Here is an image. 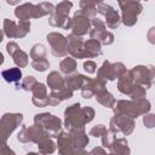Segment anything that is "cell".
<instances>
[{
  "label": "cell",
  "instance_id": "1",
  "mask_svg": "<svg viewBox=\"0 0 155 155\" xmlns=\"http://www.w3.org/2000/svg\"><path fill=\"white\" fill-rule=\"evenodd\" d=\"M151 104L147 98L138 99V101H126V99H120L116 101L113 111L115 115H124L131 119H137L140 115L148 114L150 111Z\"/></svg>",
  "mask_w": 155,
  "mask_h": 155
},
{
  "label": "cell",
  "instance_id": "2",
  "mask_svg": "<svg viewBox=\"0 0 155 155\" xmlns=\"http://www.w3.org/2000/svg\"><path fill=\"white\" fill-rule=\"evenodd\" d=\"M34 125H38L45 130L51 138H57L62 131V120L50 113H41L34 116Z\"/></svg>",
  "mask_w": 155,
  "mask_h": 155
},
{
  "label": "cell",
  "instance_id": "3",
  "mask_svg": "<svg viewBox=\"0 0 155 155\" xmlns=\"http://www.w3.org/2000/svg\"><path fill=\"white\" fill-rule=\"evenodd\" d=\"M119 6L121 8V22L126 25V27H132L137 23L138 21V16L142 13L143 11V6L139 1H130V0H125V1H119Z\"/></svg>",
  "mask_w": 155,
  "mask_h": 155
},
{
  "label": "cell",
  "instance_id": "4",
  "mask_svg": "<svg viewBox=\"0 0 155 155\" xmlns=\"http://www.w3.org/2000/svg\"><path fill=\"white\" fill-rule=\"evenodd\" d=\"M23 122V114L6 113L0 119V143H6L12 132Z\"/></svg>",
  "mask_w": 155,
  "mask_h": 155
},
{
  "label": "cell",
  "instance_id": "5",
  "mask_svg": "<svg viewBox=\"0 0 155 155\" xmlns=\"http://www.w3.org/2000/svg\"><path fill=\"white\" fill-rule=\"evenodd\" d=\"M85 119L81 111L80 103H74L64 110V126L67 131L85 130Z\"/></svg>",
  "mask_w": 155,
  "mask_h": 155
},
{
  "label": "cell",
  "instance_id": "6",
  "mask_svg": "<svg viewBox=\"0 0 155 155\" xmlns=\"http://www.w3.org/2000/svg\"><path fill=\"white\" fill-rule=\"evenodd\" d=\"M134 84L143 86L145 90L150 88L155 78V68L153 65H136L130 70Z\"/></svg>",
  "mask_w": 155,
  "mask_h": 155
},
{
  "label": "cell",
  "instance_id": "7",
  "mask_svg": "<svg viewBox=\"0 0 155 155\" xmlns=\"http://www.w3.org/2000/svg\"><path fill=\"white\" fill-rule=\"evenodd\" d=\"M91 25H92V28L88 31L90 39L97 40L101 45H105V46L111 45L114 42L113 33L107 30V27L102 19H99V18L91 19Z\"/></svg>",
  "mask_w": 155,
  "mask_h": 155
},
{
  "label": "cell",
  "instance_id": "8",
  "mask_svg": "<svg viewBox=\"0 0 155 155\" xmlns=\"http://www.w3.org/2000/svg\"><path fill=\"white\" fill-rule=\"evenodd\" d=\"M48 134L45 132V130L38 125L31 126H23L22 130L17 134V139L21 143H35L39 144L41 140L47 138Z\"/></svg>",
  "mask_w": 155,
  "mask_h": 155
},
{
  "label": "cell",
  "instance_id": "9",
  "mask_svg": "<svg viewBox=\"0 0 155 155\" xmlns=\"http://www.w3.org/2000/svg\"><path fill=\"white\" fill-rule=\"evenodd\" d=\"M136 127V122L133 119L124 116V115H114L109 122V130L113 133H122L124 136H130Z\"/></svg>",
  "mask_w": 155,
  "mask_h": 155
},
{
  "label": "cell",
  "instance_id": "10",
  "mask_svg": "<svg viewBox=\"0 0 155 155\" xmlns=\"http://www.w3.org/2000/svg\"><path fill=\"white\" fill-rule=\"evenodd\" d=\"M96 11L104 17V21L103 22H104V24H105L107 28H109V29H116L120 25V23H121L120 15L110 5L98 1L97 2V6H96Z\"/></svg>",
  "mask_w": 155,
  "mask_h": 155
},
{
  "label": "cell",
  "instance_id": "11",
  "mask_svg": "<svg viewBox=\"0 0 155 155\" xmlns=\"http://www.w3.org/2000/svg\"><path fill=\"white\" fill-rule=\"evenodd\" d=\"M46 40L48 41L51 52L54 57H65L68 54V41L63 34L52 31L47 34Z\"/></svg>",
  "mask_w": 155,
  "mask_h": 155
},
{
  "label": "cell",
  "instance_id": "12",
  "mask_svg": "<svg viewBox=\"0 0 155 155\" xmlns=\"http://www.w3.org/2000/svg\"><path fill=\"white\" fill-rule=\"evenodd\" d=\"M90 29H91V19L87 16H85L80 10H78L71 17V25H70L71 34L82 38L90 31Z\"/></svg>",
  "mask_w": 155,
  "mask_h": 155
},
{
  "label": "cell",
  "instance_id": "13",
  "mask_svg": "<svg viewBox=\"0 0 155 155\" xmlns=\"http://www.w3.org/2000/svg\"><path fill=\"white\" fill-rule=\"evenodd\" d=\"M6 51H7V53L12 57V59H13V62H15V64H16L17 68L21 69V68H24V67L28 65V63H29V57H28V54L18 46L17 42L10 41V42L6 45Z\"/></svg>",
  "mask_w": 155,
  "mask_h": 155
},
{
  "label": "cell",
  "instance_id": "14",
  "mask_svg": "<svg viewBox=\"0 0 155 155\" xmlns=\"http://www.w3.org/2000/svg\"><path fill=\"white\" fill-rule=\"evenodd\" d=\"M68 41V53L71 56V58L82 59V52H84V39L80 36H75L73 34H69L67 36Z\"/></svg>",
  "mask_w": 155,
  "mask_h": 155
},
{
  "label": "cell",
  "instance_id": "15",
  "mask_svg": "<svg viewBox=\"0 0 155 155\" xmlns=\"http://www.w3.org/2000/svg\"><path fill=\"white\" fill-rule=\"evenodd\" d=\"M31 92H33L31 102L35 107L44 108L48 105V93H47L46 85H44L42 82H38Z\"/></svg>",
  "mask_w": 155,
  "mask_h": 155
},
{
  "label": "cell",
  "instance_id": "16",
  "mask_svg": "<svg viewBox=\"0 0 155 155\" xmlns=\"http://www.w3.org/2000/svg\"><path fill=\"white\" fill-rule=\"evenodd\" d=\"M56 147L58 148V155H74L75 154V149L71 145L68 132L61 131V133L57 136Z\"/></svg>",
  "mask_w": 155,
  "mask_h": 155
},
{
  "label": "cell",
  "instance_id": "17",
  "mask_svg": "<svg viewBox=\"0 0 155 155\" xmlns=\"http://www.w3.org/2000/svg\"><path fill=\"white\" fill-rule=\"evenodd\" d=\"M68 133H69L71 145L75 150L76 149H85V147L90 142L88 136L86 134L85 130H73V131H69Z\"/></svg>",
  "mask_w": 155,
  "mask_h": 155
},
{
  "label": "cell",
  "instance_id": "18",
  "mask_svg": "<svg viewBox=\"0 0 155 155\" xmlns=\"http://www.w3.org/2000/svg\"><path fill=\"white\" fill-rule=\"evenodd\" d=\"M102 54V45L93 39H88L84 42V52H82V59L84 58H94Z\"/></svg>",
  "mask_w": 155,
  "mask_h": 155
},
{
  "label": "cell",
  "instance_id": "19",
  "mask_svg": "<svg viewBox=\"0 0 155 155\" xmlns=\"http://www.w3.org/2000/svg\"><path fill=\"white\" fill-rule=\"evenodd\" d=\"M73 91L69 90L68 87H63L58 91H51L50 94H48V105H52V107H56L62 101H65V99H69L73 97Z\"/></svg>",
  "mask_w": 155,
  "mask_h": 155
},
{
  "label": "cell",
  "instance_id": "20",
  "mask_svg": "<svg viewBox=\"0 0 155 155\" xmlns=\"http://www.w3.org/2000/svg\"><path fill=\"white\" fill-rule=\"evenodd\" d=\"M94 97H96L97 102L99 104H102L103 107H105V108H113L114 104H115V102H116V99L114 98V96L105 87L98 88L94 92Z\"/></svg>",
  "mask_w": 155,
  "mask_h": 155
},
{
  "label": "cell",
  "instance_id": "21",
  "mask_svg": "<svg viewBox=\"0 0 155 155\" xmlns=\"http://www.w3.org/2000/svg\"><path fill=\"white\" fill-rule=\"evenodd\" d=\"M33 15H34V4L31 2L21 4L15 10V16L19 21H29L30 18H33Z\"/></svg>",
  "mask_w": 155,
  "mask_h": 155
},
{
  "label": "cell",
  "instance_id": "22",
  "mask_svg": "<svg viewBox=\"0 0 155 155\" xmlns=\"http://www.w3.org/2000/svg\"><path fill=\"white\" fill-rule=\"evenodd\" d=\"M134 82L132 80V75L130 73V70H127L122 76H120L117 79V90L122 93V94H130L132 87H133Z\"/></svg>",
  "mask_w": 155,
  "mask_h": 155
},
{
  "label": "cell",
  "instance_id": "23",
  "mask_svg": "<svg viewBox=\"0 0 155 155\" xmlns=\"http://www.w3.org/2000/svg\"><path fill=\"white\" fill-rule=\"evenodd\" d=\"M110 151L114 155H130L131 149L126 138H116L110 147Z\"/></svg>",
  "mask_w": 155,
  "mask_h": 155
},
{
  "label": "cell",
  "instance_id": "24",
  "mask_svg": "<svg viewBox=\"0 0 155 155\" xmlns=\"http://www.w3.org/2000/svg\"><path fill=\"white\" fill-rule=\"evenodd\" d=\"M82 82H84V75L82 74H79V73H73V74H69L64 78V85L65 87H68L69 90H71L73 92L75 90H80L81 86H82Z\"/></svg>",
  "mask_w": 155,
  "mask_h": 155
},
{
  "label": "cell",
  "instance_id": "25",
  "mask_svg": "<svg viewBox=\"0 0 155 155\" xmlns=\"http://www.w3.org/2000/svg\"><path fill=\"white\" fill-rule=\"evenodd\" d=\"M46 81H47V86L50 87L51 91H58L65 86L64 85V78L58 71H51L47 75Z\"/></svg>",
  "mask_w": 155,
  "mask_h": 155
},
{
  "label": "cell",
  "instance_id": "26",
  "mask_svg": "<svg viewBox=\"0 0 155 155\" xmlns=\"http://www.w3.org/2000/svg\"><path fill=\"white\" fill-rule=\"evenodd\" d=\"M48 23L52 27H57V28H62V29L68 30V29H70V25H71V18L69 16L63 17V16L52 13L48 18Z\"/></svg>",
  "mask_w": 155,
  "mask_h": 155
},
{
  "label": "cell",
  "instance_id": "27",
  "mask_svg": "<svg viewBox=\"0 0 155 155\" xmlns=\"http://www.w3.org/2000/svg\"><path fill=\"white\" fill-rule=\"evenodd\" d=\"M54 10V6L51 2H39V4H34V15L33 18H41L45 17L47 15H52Z\"/></svg>",
  "mask_w": 155,
  "mask_h": 155
},
{
  "label": "cell",
  "instance_id": "28",
  "mask_svg": "<svg viewBox=\"0 0 155 155\" xmlns=\"http://www.w3.org/2000/svg\"><path fill=\"white\" fill-rule=\"evenodd\" d=\"M1 76L4 78V80L6 82L18 85V81L22 79V70L17 67L8 68V69H5V70L1 71Z\"/></svg>",
  "mask_w": 155,
  "mask_h": 155
},
{
  "label": "cell",
  "instance_id": "29",
  "mask_svg": "<svg viewBox=\"0 0 155 155\" xmlns=\"http://www.w3.org/2000/svg\"><path fill=\"white\" fill-rule=\"evenodd\" d=\"M97 2L98 1H87V0H81L79 2V6H80V11L87 16L90 19H93L96 18V6H97Z\"/></svg>",
  "mask_w": 155,
  "mask_h": 155
},
{
  "label": "cell",
  "instance_id": "30",
  "mask_svg": "<svg viewBox=\"0 0 155 155\" xmlns=\"http://www.w3.org/2000/svg\"><path fill=\"white\" fill-rule=\"evenodd\" d=\"M76 67H78L76 61L74 58H71V57H65L59 63V69L65 75H69V74L75 73L76 71Z\"/></svg>",
  "mask_w": 155,
  "mask_h": 155
},
{
  "label": "cell",
  "instance_id": "31",
  "mask_svg": "<svg viewBox=\"0 0 155 155\" xmlns=\"http://www.w3.org/2000/svg\"><path fill=\"white\" fill-rule=\"evenodd\" d=\"M110 62L109 61H104L103 64L101 65V68L97 71V78L96 80L99 81L101 84H107V81H110Z\"/></svg>",
  "mask_w": 155,
  "mask_h": 155
},
{
  "label": "cell",
  "instance_id": "32",
  "mask_svg": "<svg viewBox=\"0 0 155 155\" xmlns=\"http://www.w3.org/2000/svg\"><path fill=\"white\" fill-rule=\"evenodd\" d=\"M38 148H39V153L41 154H45V155H50L52 153L56 151V143L53 142V139L51 137H47L45 138L44 140H41L39 144H36Z\"/></svg>",
  "mask_w": 155,
  "mask_h": 155
},
{
  "label": "cell",
  "instance_id": "33",
  "mask_svg": "<svg viewBox=\"0 0 155 155\" xmlns=\"http://www.w3.org/2000/svg\"><path fill=\"white\" fill-rule=\"evenodd\" d=\"M46 47L42 44H35L31 48H30V58L33 61H39V59H45L46 58Z\"/></svg>",
  "mask_w": 155,
  "mask_h": 155
},
{
  "label": "cell",
  "instance_id": "34",
  "mask_svg": "<svg viewBox=\"0 0 155 155\" xmlns=\"http://www.w3.org/2000/svg\"><path fill=\"white\" fill-rule=\"evenodd\" d=\"M127 71L126 67L124 65V63L121 62H116V63H111L110 64V81L119 79L120 76H122Z\"/></svg>",
  "mask_w": 155,
  "mask_h": 155
},
{
  "label": "cell",
  "instance_id": "35",
  "mask_svg": "<svg viewBox=\"0 0 155 155\" xmlns=\"http://www.w3.org/2000/svg\"><path fill=\"white\" fill-rule=\"evenodd\" d=\"M71 7H73V2L61 1L54 6V10H53L52 13H56V15H59V16H63V17H68Z\"/></svg>",
  "mask_w": 155,
  "mask_h": 155
},
{
  "label": "cell",
  "instance_id": "36",
  "mask_svg": "<svg viewBox=\"0 0 155 155\" xmlns=\"http://www.w3.org/2000/svg\"><path fill=\"white\" fill-rule=\"evenodd\" d=\"M16 31H17V23L10 18H5L4 19V34L7 38L13 39L16 38Z\"/></svg>",
  "mask_w": 155,
  "mask_h": 155
},
{
  "label": "cell",
  "instance_id": "37",
  "mask_svg": "<svg viewBox=\"0 0 155 155\" xmlns=\"http://www.w3.org/2000/svg\"><path fill=\"white\" fill-rule=\"evenodd\" d=\"M128 96L131 97V101H138V99H143V98H145V96H147V90H145L143 86L134 84Z\"/></svg>",
  "mask_w": 155,
  "mask_h": 155
},
{
  "label": "cell",
  "instance_id": "38",
  "mask_svg": "<svg viewBox=\"0 0 155 155\" xmlns=\"http://www.w3.org/2000/svg\"><path fill=\"white\" fill-rule=\"evenodd\" d=\"M29 31H30V21H19L17 23V31H16L17 39L24 38Z\"/></svg>",
  "mask_w": 155,
  "mask_h": 155
},
{
  "label": "cell",
  "instance_id": "39",
  "mask_svg": "<svg viewBox=\"0 0 155 155\" xmlns=\"http://www.w3.org/2000/svg\"><path fill=\"white\" fill-rule=\"evenodd\" d=\"M101 138H102V145H103L104 148H107V149H110L111 144H113L114 140L116 139L115 133H113L110 130H105V131L103 132V134L101 136Z\"/></svg>",
  "mask_w": 155,
  "mask_h": 155
},
{
  "label": "cell",
  "instance_id": "40",
  "mask_svg": "<svg viewBox=\"0 0 155 155\" xmlns=\"http://www.w3.org/2000/svg\"><path fill=\"white\" fill-rule=\"evenodd\" d=\"M36 84H38L36 79H35L33 75H28V76H25V78L22 80V82H21V88L24 90V91H27V92H29V91L31 92Z\"/></svg>",
  "mask_w": 155,
  "mask_h": 155
},
{
  "label": "cell",
  "instance_id": "41",
  "mask_svg": "<svg viewBox=\"0 0 155 155\" xmlns=\"http://www.w3.org/2000/svg\"><path fill=\"white\" fill-rule=\"evenodd\" d=\"M31 68L39 73H44L50 68V63L48 61L45 59H39V61H31Z\"/></svg>",
  "mask_w": 155,
  "mask_h": 155
},
{
  "label": "cell",
  "instance_id": "42",
  "mask_svg": "<svg viewBox=\"0 0 155 155\" xmlns=\"http://www.w3.org/2000/svg\"><path fill=\"white\" fill-rule=\"evenodd\" d=\"M81 111H82V115H84V119H85V122L88 124L93 120L94 117V109L91 108V107H82L81 108Z\"/></svg>",
  "mask_w": 155,
  "mask_h": 155
},
{
  "label": "cell",
  "instance_id": "43",
  "mask_svg": "<svg viewBox=\"0 0 155 155\" xmlns=\"http://www.w3.org/2000/svg\"><path fill=\"white\" fill-rule=\"evenodd\" d=\"M143 124L147 128H153L155 126V115L151 114V113H148V114H144L143 116Z\"/></svg>",
  "mask_w": 155,
  "mask_h": 155
},
{
  "label": "cell",
  "instance_id": "44",
  "mask_svg": "<svg viewBox=\"0 0 155 155\" xmlns=\"http://www.w3.org/2000/svg\"><path fill=\"white\" fill-rule=\"evenodd\" d=\"M105 130H107V128H105V126L99 124V125H96V126H93V127L90 130L88 134H90V136H92V137H96V138H97V137H101Z\"/></svg>",
  "mask_w": 155,
  "mask_h": 155
},
{
  "label": "cell",
  "instance_id": "45",
  "mask_svg": "<svg viewBox=\"0 0 155 155\" xmlns=\"http://www.w3.org/2000/svg\"><path fill=\"white\" fill-rule=\"evenodd\" d=\"M82 67H84V70L87 74H93V73H96V69H97V64L91 59H87L86 62H84Z\"/></svg>",
  "mask_w": 155,
  "mask_h": 155
},
{
  "label": "cell",
  "instance_id": "46",
  "mask_svg": "<svg viewBox=\"0 0 155 155\" xmlns=\"http://www.w3.org/2000/svg\"><path fill=\"white\" fill-rule=\"evenodd\" d=\"M0 155H16L7 143H0Z\"/></svg>",
  "mask_w": 155,
  "mask_h": 155
},
{
  "label": "cell",
  "instance_id": "47",
  "mask_svg": "<svg viewBox=\"0 0 155 155\" xmlns=\"http://www.w3.org/2000/svg\"><path fill=\"white\" fill-rule=\"evenodd\" d=\"M90 155H107V151L102 147H96L90 151Z\"/></svg>",
  "mask_w": 155,
  "mask_h": 155
},
{
  "label": "cell",
  "instance_id": "48",
  "mask_svg": "<svg viewBox=\"0 0 155 155\" xmlns=\"http://www.w3.org/2000/svg\"><path fill=\"white\" fill-rule=\"evenodd\" d=\"M154 33H155V28L154 27H151L150 28V30H149V33H148V39H149V41L151 42V44H154L155 42V35H154Z\"/></svg>",
  "mask_w": 155,
  "mask_h": 155
},
{
  "label": "cell",
  "instance_id": "49",
  "mask_svg": "<svg viewBox=\"0 0 155 155\" xmlns=\"http://www.w3.org/2000/svg\"><path fill=\"white\" fill-rule=\"evenodd\" d=\"M74 155H90V153H87L85 149H76Z\"/></svg>",
  "mask_w": 155,
  "mask_h": 155
},
{
  "label": "cell",
  "instance_id": "50",
  "mask_svg": "<svg viewBox=\"0 0 155 155\" xmlns=\"http://www.w3.org/2000/svg\"><path fill=\"white\" fill-rule=\"evenodd\" d=\"M6 2H7L8 5H19V2H18V1H11V0H7Z\"/></svg>",
  "mask_w": 155,
  "mask_h": 155
},
{
  "label": "cell",
  "instance_id": "51",
  "mask_svg": "<svg viewBox=\"0 0 155 155\" xmlns=\"http://www.w3.org/2000/svg\"><path fill=\"white\" fill-rule=\"evenodd\" d=\"M27 155H45V154H41V153H34V151H31V153H28Z\"/></svg>",
  "mask_w": 155,
  "mask_h": 155
},
{
  "label": "cell",
  "instance_id": "52",
  "mask_svg": "<svg viewBox=\"0 0 155 155\" xmlns=\"http://www.w3.org/2000/svg\"><path fill=\"white\" fill-rule=\"evenodd\" d=\"M2 63H4V54L0 52V65H1Z\"/></svg>",
  "mask_w": 155,
  "mask_h": 155
},
{
  "label": "cell",
  "instance_id": "53",
  "mask_svg": "<svg viewBox=\"0 0 155 155\" xmlns=\"http://www.w3.org/2000/svg\"><path fill=\"white\" fill-rule=\"evenodd\" d=\"M2 38H4V34H2V31H1V29H0V42L2 41Z\"/></svg>",
  "mask_w": 155,
  "mask_h": 155
},
{
  "label": "cell",
  "instance_id": "54",
  "mask_svg": "<svg viewBox=\"0 0 155 155\" xmlns=\"http://www.w3.org/2000/svg\"><path fill=\"white\" fill-rule=\"evenodd\" d=\"M107 155H114V154H113V153H109V154H107Z\"/></svg>",
  "mask_w": 155,
  "mask_h": 155
}]
</instances>
